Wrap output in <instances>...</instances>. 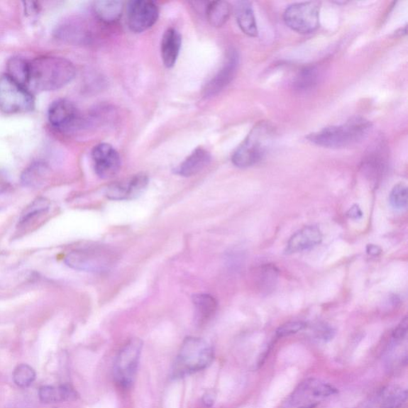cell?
Listing matches in <instances>:
<instances>
[{
  "mask_svg": "<svg viewBox=\"0 0 408 408\" xmlns=\"http://www.w3.org/2000/svg\"><path fill=\"white\" fill-rule=\"evenodd\" d=\"M76 69L67 58L41 56L29 61L28 89L38 92L62 89L75 79Z\"/></svg>",
  "mask_w": 408,
  "mask_h": 408,
  "instance_id": "cell-1",
  "label": "cell"
},
{
  "mask_svg": "<svg viewBox=\"0 0 408 408\" xmlns=\"http://www.w3.org/2000/svg\"><path fill=\"white\" fill-rule=\"evenodd\" d=\"M215 358L214 349L206 341L189 336L181 345L172 368L175 379L183 378L209 368Z\"/></svg>",
  "mask_w": 408,
  "mask_h": 408,
  "instance_id": "cell-2",
  "label": "cell"
},
{
  "mask_svg": "<svg viewBox=\"0 0 408 408\" xmlns=\"http://www.w3.org/2000/svg\"><path fill=\"white\" fill-rule=\"evenodd\" d=\"M372 127L368 120L355 116L341 126H330L311 133L307 139L316 145L341 148L358 143L364 139Z\"/></svg>",
  "mask_w": 408,
  "mask_h": 408,
  "instance_id": "cell-3",
  "label": "cell"
},
{
  "mask_svg": "<svg viewBox=\"0 0 408 408\" xmlns=\"http://www.w3.org/2000/svg\"><path fill=\"white\" fill-rule=\"evenodd\" d=\"M274 137V128L270 123H258L233 154V164L241 168L256 165L270 150Z\"/></svg>",
  "mask_w": 408,
  "mask_h": 408,
  "instance_id": "cell-4",
  "label": "cell"
},
{
  "mask_svg": "<svg viewBox=\"0 0 408 408\" xmlns=\"http://www.w3.org/2000/svg\"><path fill=\"white\" fill-rule=\"evenodd\" d=\"M35 99L28 88L9 75L0 76V111L5 114H21L35 109Z\"/></svg>",
  "mask_w": 408,
  "mask_h": 408,
  "instance_id": "cell-5",
  "label": "cell"
},
{
  "mask_svg": "<svg viewBox=\"0 0 408 408\" xmlns=\"http://www.w3.org/2000/svg\"><path fill=\"white\" fill-rule=\"evenodd\" d=\"M336 393L338 390L326 382L309 378L295 388L281 408H315Z\"/></svg>",
  "mask_w": 408,
  "mask_h": 408,
  "instance_id": "cell-6",
  "label": "cell"
},
{
  "mask_svg": "<svg viewBox=\"0 0 408 408\" xmlns=\"http://www.w3.org/2000/svg\"><path fill=\"white\" fill-rule=\"evenodd\" d=\"M143 342L139 338L129 340L116 355L114 365V378L123 390L134 383L140 364Z\"/></svg>",
  "mask_w": 408,
  "mask_h": 408,
  "instance_id": "cell-7",
  "label": "cell"
},
{
  "mask_svg": "<svg viewBox=\"0 0 408 408\" xmlns=\"http://www.w3.org/2000/svg\"><path fill=\"white\" fill-rule=\"evenodd\" d=\"M283 18L288 27L297 33H313L320 27V6L316 2L291 4Z\"/></svg>",
  "mask_w": 408,
  "mask_h": 408,
  "instance_id": "cell-8",
  "label": "cell"
},
{
  "mask_svg": "<svg viewBox=\"0 0 408 408\" xmlns=\"http://www.w3.org/2000/svg\"><path fill=\"white\" fill-rule=\"evenodd\" d=\"M114 261L113 252L105 248L76 250L67 258L70 267L89 272L106 271L112 267Z\"/></svg>",
  "mask_w": 408,
  "mask_h": 408,
  "instance_id": "cell-9",
  "label": "cell"
},
{
  "mask_svg": "<svg viewBox=\"0 0 408 408\" xmlns=\"http://www.w3.org/2000/svg\"><path fill=\"white\" fill-rule=\"evenodd\" d=\"M48 115L50 126L60 133L72 132L80 126L79 109L67 99H58L52 103Z\"/></svg>",
  "mask_w": 408,
  "mask_h": 408,
  "instance_id": "cell-10",
  "label": "cell"
},
{
  "mask_svg": "<svg viewBox=\"0 0 408 408\" xmlns=\"http://www.w3.org/2000/svg\"><path fill=\"white\" fill-rule=\"evenodd\" d=\"M158 17V6L150 0H134L128 4V24L134 33H141L152 28Z\"/></svg>",
  "mask_w": 408,
  "mask_h": 408,
  "instance_id": "cell-11",
  "label": "cell"
},
{
  "mask_svg": "<svg viewBox=\"0 0 408 408\" xmlns=\"http://www.w3.org/2000/svg\"><path fill=\"white\" fill-rule=\"evenodd\" d=\"M92 158L94 170L101 179L112 178L120 170V155L112 145L102 143L95 146L92 151Z\"/></svg>",
  "mask_w": 408,
  "mask_h": 408,
  "instance_id": "cell-12",
  "label": "cell"
},
{
  "mask_svg": "<svg viewBox=\"0 0 408 408\" xmlns=\"http://www.w3.org/2000/svg\"><path fill=\"white\" fill-rule=\"evenodd\" d=\"M148 184V178L145 174L135 175L110 185L106 190V197L113 200L133 199L144 192Z\"/></svg>",
  "mask_w": 408,
  "mask_h": 408,
  "instance_id": "cell-13",
  "label": "cell"
},
{
  "mask_svg": "<svg viewBox=\"0 0 408 408\" xmlns=\"http://www.w3.org/2000/svg\"><path fill=\"white\" fill-rule=\"evenodd\" d=\"M238 66V55L237 51L231 50L226 55L224 66L217 75L206 84L204 93L206 98L215 96L230 84L236 74Z\"/></svg>",
  "mask_w": 408,
  "mask_h": 408,
  "instance_id": "cell-14",
  "label": "cell"
},
{
  "mask_svg": "<svg viewBox=\"0 0 408 408\" xmlns=\"http://www.w3.org/2000/svg\"><path fill=\"white\" fill-rule=\"evenodd\" d=\"M322 241V233L316 226H307L297 231L290 238L286 249L287 255L312 249Z\"/></svg>",
  "mask_w": 408,
  "mask_h": 408,
  "instance_id": "cell-15",
  "label": "cell"
},
{
  "mask_svg": "<svg viewBox=\"0 0 408 408\" xmlns=\"http://www.w3.org/2000/svg\"><path fill=\"white\" fill-rule=\"evenodd\" d=\"M182 44V37L175 28L167 29L162 37L161 57L162 61L167 68H172L177 61Z\"/></svg>",
  "mask_w": 408,
  "mask_h": 408,
  "instance_id": "cell-16",
  "label": "cell"
},
{
  "mask_svg": "<svg viewBox=\"0 0 408 408\" xmlns=\"http://www.w3.org/2000/svg\"><path fill=\"white\" fill-rule=\"evenodd\" d=\"M211 159L209 151L202 147H198L177 168L176 172L185 177L195 176L209 165Z\"/></svg>",
  "mask_w": 408,
  "mask_h": 408,
  "instance_id": "cell-17",
  "label": "cell"
},
{
  "mask_svg": "<svg viewBox=\"0 0 408 408\" xmlns=\"http://www.w3.org/2000/svg\"><path fill=\"white\" fill-rule=\"evenodd\" d=\"M124 4L118 0H100L93 4L94 14L104 23H114L119 21Z\"/></svg>",
  "mask_w": 408,
  "mask_h": 408,
  "instance_id": "cell-18",
  "label": "cell"
},
{
  "mask_svg": "<svg viewBox=\"0 0 408 408\" xmlns=\"http://www.w3.org/2000/svg\"><path fill=\"white\" fill-rule=\"evenodd\" d=\"M38 397L43 403L50 404L76 399L79 395L72 386L63 385L58 387L43 386L38 391Z\"/></svg>",
  "mask_w": 408,
  "mask_h": 408,
  "instance_id": "cell-19",
  "label": "cell"
},
{
  "mask_svg": "<svg viewBox=\"0 0 408 408\" xmlns=\"http://www.w3.org/2000/svg\"><path fill=\"white\" fill-rule=\"evenodd\" d=\"M235 15L238 27L244 34L250 37L258 35L255 16L250 2H237L235 6Z\"/></svg>",
  "mask_w": 408,
  "mask_h": 408,
  "instance_id": "cell-20",
  "label": "cell"
},
{
  "mask_svg": "<svg viewBox=\"0 0 408 408\" xmlns=\"http://www.w3.org/2000/svg\"><path fill=\"white\" fill-rule=\"evenodd\" d=\"M407 400V391L403 387L391 385L384 388L375 398L374 408H399Z\"/></svg>",
  "mask_w": 408,
  "mask_h": 408,
  "instance_id": "cell-21",
  "label": "cell"
},
{
  "mask_svg": "<svg viewBox=\"0 0 408 408\" xmlns=\"http://www.w3.org/2000/svg\"><path fill=\"white\" fill-rule=\"evenodd\" d=\"M195 306L197 321L199 324L209 321L215 315L217 309V302L215 297L209 294H197L193 296Z\"/></svg>",
  "mask_w": 408,
  "mask_h": 408,
  "instance_id": "cell-22",
  "label": "cell"
},
{
  "mask_svg": "<svg viewBox=\"0 0 408 408\" xmlns=\"http://www.w3.org/2000/svg\"><path fill=\"white\" fill-rule=\"evenodd\" d=\"M231 6L225 1H214L206 6L207 21L212 27L220 28L224 26L231 16Z\"/></svg>",
  "mask_w": 408,
  "mask_h": 408,
  "instance_id": "cell-23",
  "label": "cell"
},
{
  "mask_svg": "<svg viewBox=\"0 0 408 408\" xmlns=\"http://www.w3.org/2000/svg\"><path fill=\"white\" fill-rule=\"evenodd\" d=\"M6 69H8V74L6 75L21 84L22 86L28 88L29 61L18 57H11L6 65Z\"/></svg>",
  "mask_w": 408,
  "mask_h": 408,
  "instance_id": "cell-24",
  "label": "cell"
},
{
  "mask_svg": "<svg viewBox=\"0 0 408 408\" xmlns=\"http://www.w3.org/2000/svg\"><path fill=\"white\" fill-rule=\"evenodd\" d=\"M277 277L278 270L275 265L270 264L262 265L259 268L257 274L259 288L262 291L269 292L275 288Z\"/></svg>",
  "mask_w": 408,
  "mask_h": 408,
  "instance_id": "cell-25",
  "label": "cell"
},
{
  "mask_svg": "<svg viewBox=\"0 0 408 408\" xmlns=\"http://www.w3.org/2000/svg\"><path fill=\"white\" fill-rule=\"evenodd\" d=\"M47 171V167L41 163L32 165L23 173L22 183L27 187L40 186L46 176Z\"/></svg>",
  "mask_w": 408,
  "mask_h": 408,
  "instance_id": "cell-26",
  "label": "cell"
},
{
  "mask_svg": "<svg viewBox=\"0 0 408 408\" xmlns=\"http://www.w3.org/2000/svg\"><path fill=\"white\" fill-rule=\"evenodd\" d=\"M381 150L380 148H377V150L369 154L365 163V167L368 175L377 179L385 170V155Z\"/></svg>",
  "mask_w": 408,
  "mask_h": 408,
  "instance_id": "cell-27",
  "label": "cell"
},
{
  "mask_svg": "<svg viewBox=\"0 0 408 408\" xmlns=\"http://www.w3.org/2000/svg\"><path fill=\"white\" fill-rule=\"evenodd\" d=\"M317 80L316 69L312 67L302 69L297 75L294 87L299 92H307L314 87Z\"/></svg>",
  "mask_w": 408,
  "mask_h": 408,
  "instance_id": "cell-28",
  "label": "cell"
},
{
  "mask_svg": "<svg viewBox=\"0 0 408 408\" xmlns=\"http://www.w3.org/2000/svg\"><path fill=\"white\" fill-rule=\"evenodd\" d=\"M49 200L45 198H38L33 203H31L28 209L25 210L19 219V224L23 225L31 221L35 217L40 215L41 213L47 212L50 209Z\"/></svg>",
  "mask_w": 408,
  "mask_h": 408,
  "instance_id": "cell-29",
  "label": "cell"
},
{
  "mask_svg": "<svg viewBox=\"0 0 408 408\" xmlns=\"http://www.w3.org/2000/svg\"><path fill=\"white\" fill-rule=\"evenodd\" d=\"M36 378V373L33 368L28 365H19L13 373V380L21 387H27L33 384Z\"/></svg>",
  "mask_w": 408,
  "mask_h": 408,
  "instance_id": "cell-30",
  "label": "cell"
},
{
  "mask_svg": "<svg viewBox=\"0 0 408 408\" xmlns=\"http://www.w3.org/2000/svg\"><path fill=\"white\" fill-rule=\"evenodd\" d=\"M407 187L404 184L399 183L393 187L390 193V200L395 209H405L407 205Z\"/></svg>",
  "mask_w": 408,
  "mask_h": 408,
  "instance_id": "cell-31",
  "label": "cell"
},
{
  "mask_svg": "<svg viewBox=\"0 0 408 408\" xmlns=\"http://www.w3.org/2000/svg\"><path fill=\"white\" fill-rule=\"evenodd\" d=\"M306 327L307 324L305 322L300 321H290L283 324L282 326L278 328L276 333L278 336L282 338V336H287L299 333Z\"/></svg>",
  "mask_w": 408,
  "mask_h": 408,
  "instance_id": "cell-32",
  "label": "cell"
},
{
  "mask_svg": "<svg viewBox=\"0 0 408 408\" xmlns=\"http://www.w3.org/2000/svg\"><path fill=\"white\" fill-rule=\"evenodd\" d=\"M408 329V320L407 317L399 323V325L394 330L392 333L393 338L396 341L403 340L407 333Z\"/></svg>",
  "mask_w": 408,
  "mask_h": 408,
  "instance_id": "cell-33",
  "label": "cell"
},
{
  "mask_svg": "<svg viewBox=\"0 0 408 408\" xmlns=\"http://www.w3.org/2000/svg\"><path fill=\"white\" fill-rule=\"evenodd\" d=\"M347 216L353 219H360L363 216V212L360 209L359 205L355 204L353 205L351 209H349L347 212Z\"/></svg>",
  "mask_w": 408,
  "mask_h": 408,
  "instance_id": "cell-34",
  "label": "cell"
},
{
  "mask_svg": "<svg viewBox=\"0 0 408 408\" xmlns=\"http://www.w3.org/2000/svg\"><path fill=\"white\" fill-rule=\"evenodd\" d=\"M216 395L212 391L206 392L204 395L203 401L206 407H211L215 403Z\"/></svg>",
  "mask_w": 408,
  "mask_h": 408,
  "instance_id": "cell-35",
  "label": "cell"
},
{
  "mask_svg": "<svg viewBox=\"0 0 408 408\" xmlns=\"http://www.w3.org/2000/svg\"><path fill=\"white\" fill-rule=\"evenodd\" d=\"M381 249L377 245H368L367 253L372 256H378L381 254Z\"/></svg>",
  "mask_w": 408,
  "mask_h": 408,
  "instance_id": "cell-36",
  "label": "cell"
},
{
  "mask_svg": "<svg viewBox=\"0 0 408 408\" xmlns=\"http://www.w3.org/2000/svg\"><path fill=\"white\" fill-rule=\"evenodd\" d=\"M9 186L8 180L4 176L2 173H0V194L4 192Z\"/></svg>",
  "mask_w": 408,
  "mask_h": 408,
  "instance_id": "cell-37",
  "label": "cell"
}]
</instances>
